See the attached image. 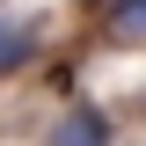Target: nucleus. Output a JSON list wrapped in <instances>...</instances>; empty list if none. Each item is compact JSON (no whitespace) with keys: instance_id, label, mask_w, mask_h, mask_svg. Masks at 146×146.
Segmentation results:
<instances>
[{"instance_id":"obj_2","label":"nucleus","mask_w":146,"mask_h":146,"mask_svg":"<svg viewBox=\"0 0 146 146\" xmlns=\"http://www.w3.org/2000/svg\"><path fill=\"white\" fill-rule=\"evenodd\" d=\"M36 22H0V73H15V66H29L36 58Z\"/></svg>"},{"instance_id":"obj_3","label":"nucleus","mask_w":146,"mask_h":146,"mask_svg":"<svg viewBox=\"0 0 146 146\" xmlns=\"http://www.w3.org/2000/svg\"><path fill=\"white\" fill-rule=\"evenodd\" d=\"M102 29L110 36H146V0H102Z\"/></svg>"},{"instance_id":"obj_1","label":"nucleus","mask_w":146,"mask_h":146,"mask_svg":"<svg viewBox=\"0 0 146 146\" xmlns=\"http://www.w3.org/2000/svg\"><path fill=\"white\" fill-rule=\"evenodd\" d=\"M110 139H117V131H110V117H102V102H66L44 146H110Z\"/></svg>"}]
</instances>
